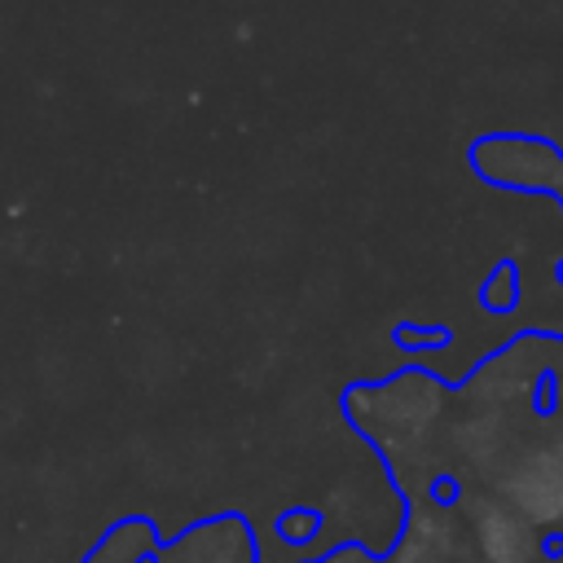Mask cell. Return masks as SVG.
Here are the masks:
<instances>
[{
	"label": "cell",
	"instance_id": "obj_1",
	"mask_svg": "<svg viewBox=\"0 0 563 563\" xmlns=\"http://www.w3.org/2000/svg\"><path fill=\"white\" fill-rule=\"evenodd\" d=\"M471 167L488 185L550 194L563 207V150L550 145L545 136H519V132L484 136L471 145ZM559 282H563V264H559Z\"/></svg>",
	"mask_w": 563,
	"mask_h": 563
},
{
	"label": "cell",
	"instance_id": "obj_2",
	"mask_svg": "<svg viewBox=\"0 0 563 563\" xmlns=\"http://www.w3.org/2000/svg\"><path fill=\"white\" fill-rule=\"evenodd\" d=\"M163 563H251V532H242L233 519L202 523L180 537L176 550H163Z\"/></svg>",
	"mask_w": 563,
	"mask_h": 563
},
{
	"label": "cell",
	"instance_id": "obj_3",
	"mask_svg": "<svg viewBox=\"0 0 563 563\" xmlns=\"http://www.w3.org/2000/svg\"><path fill=\"white\" fill-rule=\"evenodd\" d=\"M515 268L510 264H501L497 273H493V282L484 286V299H488V308H510L515 303Z\"/></svg>",
	"mask_w": 563,
	"mask_h": 563
}]
</instances>
